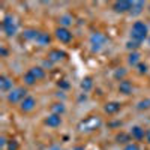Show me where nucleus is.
Returning <instances> with one entry per match:
<instances>
[{
	"instance_id": "1",
	"label": "nucleus",
	"mask_w": 150,
	"mask_h": 150,
	"mask_svg": "<svg viewBox=\"0 0 150 150\" xmlns=\"http://www.w3.org/2000/svg\"><path fill=\"white\" fill-rule=\"evenodd\" d=\"M149 38V27L144 21H135L131 27V39L143 44Z\"/></svg>"
},
{
	"instance_id": "2",
	"label": "nucleus",
	"mask_w": 150,
	"mask_h": 150,
	"mask_svg": "<svg viewBox=\"0 0 150 150\" xmlns=\"http://www.w3.org/2000/svg\"><path fill=\"white\" fill-rule=\"evenodd\" d=\"M102 126V119L99 116H89L86 117L84 120H81L78 123V131L83 134H87V132H93V131H98L99 128Z\"/></svg>"
},
{
	"instance_id": "3",
	"label": "nucleus",
	"mask_w": 150,
	"mask_h": 150,
	"mask_svg": "<svg viewBox=\"0 0 150 150\" xmlns=\"http://www.w3.org/2000/svg\"><path fill=\"white\" fill-rule=\"evenodd\" d=\"M27 95V87H14L9 93H8V102L11 105H15V104H21L24 99H26Z\"/></svg>"
},
{
	"instance_id": "4",
	"label": "nucleus",
	"mask_w": 150,
	"mask_h": 150,
	"mask_svg": "<svg viewBox=\"0 0 150 150\" xmlns=\"http://www.w3.org/2000/svg\"><path fill=\"white\" fill-rule=\"evenodd\" d=\"M2 29L5 32L6 36H15L17 32H18V27H17V23L14 21V18H12L11 15H6L2 21Z\"/></svg>"
},
{
	"instance_id": "5",
	"label": "nucleus",
	"mask_w": 150,
	"mask_h": 150,
	"mask_svg": "<svg viewBox=\"0 0 150 150\" xmlns=\"http://www.w3.org/2000/svg\"><path fill=\"white\" fill-rule=\"evenodd\" d=\"M105 44H107V36L104 33H101V32L92 33V36H90V45H92L93 50L98 51V50H101Z\"/></svg>"
},
{
	"instance_id": "6",
	"label": "nucleus",
	"mask_w": 150,
	"mask_h": 150,
	"mask_svg": "<svg viewBox=\"0 0 150 150\" xmlns=\"http://www.w3.org/2000/svg\"><path fill=\"white\" fill-rule=\"evenodd\" d=\"M134 2L131 0H120V2H114L112 3V9H114L116 14H129L132 9Z\"/></svg>"
},
{
	"instance_id": "7",
	"label": "nucleus",
	"mask_w": 150,
	"mask_h": 150,
	"mask_svg": "<svg viewBox=\"0 0 150 150\" xmlns=\"http://www.w3.org/2000/svg\"><path fill=\"white\" fill-rule=\"evenodd\" d=\"M56 38H57V41L62 42V44H69L74 39L72 32L69 29H66V27H57L56 29Z\"/></svg>"
},
{
	"instance_id": "8",
	"label": "nucleus",
	"mask_w": 150,
	"mask_h": 150,
	"mask_svg": "<svg viewBox=\"0 0 150 150\" xmlns=\"http://www.w3.org/2000/svg\"><path fill=\"white\" fill-rule=\"evenodd\" d=\"M35 108H36V99L30 95L26 96V99L20 104V111L24 112V114H29V112L35 111Z\"/></svg>"
},
{
	"instance_id": "9",
	"label": "nucleus",
	"mask_w": 150,
	"mask_h": 150,
	"mask_svg": "<svg viewBox=\"0 0 150 150\" xmlns=\"http://www.w3.org/2000/svg\"><path fill=\"white\" fill-rule=\"evenodd\" d=\"M62 116H59V114H53V112H50V114L44 119V125L45 126H48V128H51V129H56V128H59V126H62Z\"/></svg>"
},
{
	"instance_id": "10",
	"label": "nucleus",
	"mask_w": 150,
	"mask_h": 150,
	"mask_svg": "<svg viewBox=\"0 0 150 150\" xmlns=\"http://www.w3.org/2000/svg\"><path fill=\"white\" fill-rule=\"evenodd\" d=\"M12 89H14V80L9 78L8 75H0V90L3 93H9Z\"/></svg>"
},
{
	"instance_id": "11",
	"label": "nucleus",
	"mask_w": 150,
	"mask_h": 150,
	"mask_svg": "<svg viewBox=\"0 0 150 150\" xmlns=\"http://www.w3.org/2000/svg\"><path fill=\"white\" fill-rule=\"evenodd\" d=\"M117 90H119V93H122V95H125V96H128V95H132L134 86H132V83H131L129 80H123V81L119 83Z\"/></svg>"
},
{
	"instance_id": "12",
	"label": "nucleus",
	"mask_w": 150,
	"mask_h": 150,
	"mask_svg": "<svg viewBox=\"0 0 150 150\" xmlns=\"http://www.w3.org/2000/svg\"><path fill=\"white\" fill-rule=\"evenodd\" d=\"M48 62L50 63H57V62L63 60L66 57V53L65 51H60V50H51V51L48 53Z\"/></svg>"
},
{
	"instance_id": "13",
	"label": "nucleus",
	"mask_w": 150,
	"mask_h": 150,
	"mask_svg": "<svg viewBox=\"0 0 150 150\" xmlns=\"http://www.w3.org/2000/svg\"><path fill=\"white\" fill-rule=\"evenodd\" d=\"M129 134H131L134 141H141V140H144V137H146V131L141 126H138V125H137V126H132Z\"/></svg>"
},
{
	"instance_id": "14",
	"label": "nucleus",
	"mask_w": 150,
	"mask_h": 150,
	"mask_svg": "<svg viewBox=\"0 0 150 150\" xmlns=\"http://www.w3.org/2000/svg\"><path fill=\"white\" fill-rule=\"evenodd\" d=\"M122 108V104L120 102H116V101H112V102H107L104 105V111L107 112V114L112 116V114H116V112H119Z\"/></svg>"
},
{
	"instance_id": "15",
	"label": "nucleus",
	"mask_w": 150,
	"mask_h": 150,
	"mask_svg": "<svg viewBox=\"0 0 150 150\" xmlns=\"http://www.w3.org/2000/svg\"><path fill=\"white\" fill-rule=\"evenodd\" d=\"M39 47H47L51 44V36H50V33H45V32H39V35H38L36 41H35Z\"/></svg>"
},
{
	"instance_id": "16",
	"label": "nucleus",
	"mask_w": 150,
	"mask_h": 150,
	"mask_svg": "<svg viewBox=\"0 0 150 150\" xmlns=\"http://www.w3.org/2000/svg\"><path fill=\"white\" fill-rule=\"evenodd\" d=\"M23 81H24V84H26V87H32V86H35L38 81H39V80H38V78L35 77V74L29 69L26 74L23 75Z\"/></svg>"
},
{
	"instance_id": "17",
	"label": "nucleus",
	"mask_w": 150,
	"mask_h": 150,
	"mask_svg": "<svg viewBox=\"0 0 150 150\" xmlns=\"http://www.w3.org/2000/svg\"><path fill=\"white\" fill-rule=\"evenodd\" d=\"M65 110H66V107H65L63 102H54V104H51V107H50V111H51L53 114H59V116L63 114Z\"/></svg>"
},
{
	"instance_id": "18",
	"label": "nucleus",
	"mask_w": 150,
	"mask_h": 150,
	"mask_svg": "<svg viewBox=\"0 0 150 150\" xmlns=\"http://www.w3.org/2000/svg\"><path fill=\"white\" fill-rule=\"evenodd\" d=\"M144 8H146V3H144V2H134L132 9H131L129 14H131L132 17H137V15H140V14H141Z\"/></svg>"
},
{
	"instance_id": "19",
	"label": "nucleus",
	"mask_w": 150,
	"mask_h": 150,
	"mask_svg": "<svg viewBox=\"0 0 150 150\" xmlns=\"http://www.w3.org/2000/svg\"><path fill=\"white\" fill-rule=\"evenodd\" d=\"M116 141L122 143V144H128V143L132 141V137H131L129 132H120V134L116 135Z\"/></svg>"
},
{
	"instance_id": "20",
	"label": "nucleus",
	"mask_w": 150,
	"mask_h": 150,
	"mask_svg": "<svg viewBox=\"0 0 150 150\" xmlns=\"http://www.w3.org/2000/svg\"><path fill=\"white\" fill-rule=\"evenodd\" d=\"M38 35H39V32H38V30H35V29H27L26 32H24L23 33V38H24V39H26V41H36V38H38Z\"/></svg>"
},
{
	"instance_id": "21",
	"label": "nucleus",
	"mask_w": 150,
	"mask_h": 150,
	"mask_svg": "<svg viewBox=\"0 0 150 150\" xmlns=\"http://www.w3.org/2000/svg\"><path fill=\"white\" fill-rule=\"evenodd\" d=\"M128 63L131 66H137L138 63H141L140 62V53L138 51H132L129 56H128Z\"/></svg>"
},
{
	"instance_id": "22",
	"label": "nucleus",
	"mask_w": 150,
	"mask_h": 150,
	"mask_svg": "<svg viewBox=\"0 0 150 150\" xmlns=\"http://www.w3.org/2000/svg\"><path fill=\"white\" fill-rule=\"evenodd\" d=\"M93 87V78L92 77H84L83 81H81V89L84 92H90Z\"/></svg>"
},
{
	"instance_id": "23",
	"label": "nucleus",
	"mask_w": 150,
	"mask_h": 150,
	"mask_svg": "<svg viewBox=\"0 0 150 150\" xmlns=\"http://www.w3.org/2000/svg\"><path fill=\"white\" fill-rule=\"evenodd\" d=\"M59 21H60V27L69 29V26H72V23H74V18H72L71 15H62V17L59 18Z\"/></svg>"
},
{
	"instance_id": "24",
	"label": "nucleus",
	"mask_w": 150,
	"mask_h": 150,
	"mask_svg": "<svg viewBox=\"0 0 150 150\" xmlns=\"http://www.w3.org/2000/svg\"><path fill=\"white\" fill-rule=\"evenodd\" d=\"M30 71L35 74V77L39 80V81L45 78V69H44V68H41V66H33V68H30Z\"/></svg>"
},
{
	"instance_id": "25",
	"label": "nucleus",
	"mask_w": 150,
	"mask_h": 150,
	"mask_svg": "<svg viewBox=\"0 0 150 150\" xmlns=\"http://www.w3.org/2000/svg\"><path fill=\"white\" fill-rule=\"evenodd\" d=\"M137 110H140V111H146V110H150V99L146 98V99H141V101L137 104Z\"/></svg>"
},
{
	"instance_id": "26",
	"label": "nucleus",
	"mask_w": 150,
	"mask_h": 150,
	"mask_svg": "<svg viewBox=\"0 0 150 150\" xmlns=\"http://www.w3.org/2000/svg\"><path fill=\"white\" fill-rule=\"evenodd\" d=\"M125 77H126V69H125V68H119V69L114 72V78H116V80H119V81L126 80Z\"/></svg>"
},
{
	"instance_id": "27",
	"label": "nucleus",
	"mask_w": 150,
	"mask_h": 150,
	"mask_svg": "<svg viewBox=\"0 0 150 150\" xmlns=\"http://www.w3.org/2000/svg\"><path fill=\"white\" fill-rule=\"evenodd\" d=\"M140 42H135V41H132V39H129L128 42H126V48L129 50V51L132 53V51H137V50H138L140 48Z\"/></svg>"
},
{
	"instance_id": "28",
	"label": "nucleus",
	"mask_w": 150,
	"mask_h": 150,
	"mask_svg": "<svg viewBox=\"0 0 150 150\" xmlns=\"http://www.w3.org/2000/svg\"><path fill=\"white\" fill-rule=\"evenodd\" d=\"M123 150H140V144L137 141H131L123 146Z\"/></svg>"
},
{
	"instance_id": "29",
	"label": "nucleus",
	"mask_w": 150,
	"mask_h": 150,
	"mask_svg": "<svg viewBox=\"0 0 150 150\" xmlns=\"http://www.w3.org/2000/svg\"><path fill=\"white\" fill-rule=\"evenodd\" d=\"M6 149L8 150H18V143L15 140H9L6 144Z\"/></svg>"
},
{
	"instance_id": "30",
	"label": "nucleus",
	"mask_w": 150,
	"mask_h": 150,
	"mask_svg": "<svg viewBox=\"0 0 150 150\" xmlns=\"http://www.w3.org/2000/svg\"><path fill=\"white\" fill-rule=\"evenodd\" d=\"M137 69H138L140 74H146L147 72V65L146 63H138L137 65Z\"/></svg>"
},
{
	"instance_id": "31",
	"label": "nucleus",
	"mask_w": 150,
	"mask_h": 150,
	"mask_svg": "<svg viewBox=\"0 0 150 150\" xmlns=\"http://www.w3.org/2000/svg\"><path fill=\"white\" fill-rule=\"evenodd\" d=\"M144 140H146L147 144H150V128L146 129V137H144Z\"/></svg>"
},
{
	"instance_id": "32",
	"label": "nucleus",
	"mask_w": 150,
	"mask_h": 150,
	"mask_svg": "<svg viewBox=\"0 0 150 150\" xmlns=\"http://www.w3.org/2000/svg\"><path fill=\"white\" fill-rule=\"evenodd\" d=\"M59 87H63V89H68L69 84H68L65 80H62V81H59Z\"/></svg>"
},
{
	"instance_id": "33",
	"label": "nucleus",
	"mask_w": 150,
	"mask_h": 150,
	"mask_svg": "<svg viewBox=\"0 0 150 150\" xmlns=\"http://www.w3.org/2000/svg\"><path fill=\"white\" fill-rule=\"evenodd\" d=\"M48 150H63V149H62V147H60L59 144H53V146H51V147H50Z\"/></svg>"
},
{
	"instance_id": "34",
	"label": "nucleus",
	"mask_w": 150,
	"mask_h": 150,
	"mask_svg": "<svg viewBox=\"0 0 150 150\" xmlns=\"http://www.w3.org/2000/svg\"><path fill=\"white\" fill-rule=\"evenodd\" d=\"M0 53H2V56H3V57H6V56H8V51H6V48H5V47H2Z\"/></svg>"
},
{
	"instance_id": "35",
	"label": "nucleus",
	"mask_w": 150,
	"mask_h": 150,
	"mask_svg": "<svg viewBox=\"0 0 150 150\" xmlns=\"http://www.w3.org/2000/svg\"><path fill=\"white\" fill-rule=\"evenodd\" d=\"M74 150H86L83 146H77V147H74Z\"/></svg>"
},
{
	"instance_id": "36",
	"label": "nucleus",
	"mask_w": 150,
	"mask_h": 150,
	"mask_svg": "<svg viewBox=\"0 0 150 150\" xmlns=\"http://www.w3.org/2000/svg\"><path fill=\"white\" fill-rule=\"evenodd\" d=\"M149 44H150V36H149Z\"/></svg>"
}]
</instances>
